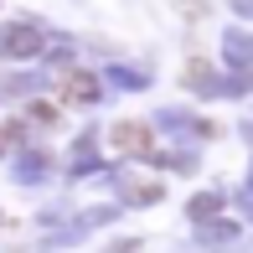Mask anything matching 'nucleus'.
Segmentation results:
<instances>
[{
    "label": "nucleus",
    "mask_w": 253,
    "mask_h": 253,
    "mask_svg": "<svg viewBox=\"0 0 253 253\" xmlns=\"http://www.w3.org/2000/svg\"><path fill=\"white\" fill-rule=\"evenodd\" d=\"M176 10H186V21H197V16H207L212 5H207V0H176Z\"/></svg>",
    "instance_id": "nucleus-4"
},
{
    "label": "nucleus",
    "mask_w": 253,
    "mask_h": 253,
    "mask_svg": "<svg viewBox=\"0 0 253 253\" xmlns=\"http://www.w3.org/2000/svg\"><path fill=\"white\" fill-rule=\"evenodd\" d=\"M16 140H21V129H16V124H0V150H10Z\"/></svg>",
    "instance_id": "nucleus-5"
},
{
    "label": "nucleus",
    "mask_w": 253,
    "mask_h": 253,
    "mask_svg": "<svg viewBox=\"0 0 253 253\" xmlns=\"http://www.w3.org/2000/svg\"><path fill=\"white\" fill-rule=\"evenodd\" d=\"M109 140H114L119 155H134V160H150L155 155V134H150V124H140V119H119L109 129Z\"/></svg>",
    "instance_id": "nucleus-1"
},
{
    "label": "nucleus",
    "mask_w": 253,
    "mask_h": 253,
    "mask_svg": "<svg viewBox=\"0 0 253 253\" xmlns=\"http://www.w3.org/2000/svg\"><path fill=\"white\" fill-rule=\"evenodd\" d=\"M57 98L62 103H93L98 98V78L83 73V67H67V73L57 78Z\"/></svg>",
    "instance_id": "nucleus-2"
},
{
    "label": "nucleus",
    "mask_w": 253,
    "mask_h": 253,
    "mask_svg": "<svg viewBox=\"0 0 253 253\" xmlns=\"http://www.w3.org/2000/svg\"><path fill=\"white\" fill-rule=\"evenodd\" d=\"M0 52H5V57H42V31L10 26L5 37H0Z\"/></svg>",
    "instance_id": "nucleus-3"
}]
</instances>
